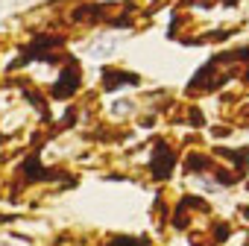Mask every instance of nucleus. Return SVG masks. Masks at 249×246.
Listing matches in <instances>:
<instances>
[{
	"instance_id": "obj_1",
	"label": "nucleus",
	"mask_w": 249,
	"mask_h": 246,
	"mask_svg": "<svg viewBox=\"0 0 249 246\" xmlns=\"http://www.w3.org/2000/svg\"><path fill=\"white\" fill-rule=\"evenodd\" d=\"M76 88H79V70H76V65L71 62V68L62 70L59 82L53 85V97H56V100H65V97H71Z\"/></svg>"
},
{
	"instance_id": "obj_2",
	"label": "nucleus",
	"mask_w": 249,
	"mask_h": 246,
	"mask_svg": "<svg viewBox=\"0 0 249 246\" xmlns=\"http://www.w3.org/2000/svg\"><path fill=\"white\" fill-rule=\"evenodd\" d=\"M173 164H176L173 153H170L164 144H159V150H156V161H153V176H156V179H167L170 170H173Z\"/></svg>"
},
{
	"instance_id": "obj_3",
	"label": "nucleus",
	"mask_w": 249,
	"mask_h": 246,
	"mask_svg": "<svg viewBox=\"0 0 249 246\" xmlns=\"http://www.w3.org/2000/svg\"><path fill=\"white\" fill-rule=\"evenodd\" d=\"M103 82H106V88H117V85H138V76H135V73H126V70H106Z\"/></svg>"
},
{
	"instance_id": "obj_4",
	"label": "nucleus",
	"mask_w": 249,
	"mask_h": 246,
	"mask_svg": "<svg viewBox=\"0 0 249 246\" xmlns=\"http://www.w3.org/2000/svg\"><path fill=\"white\" fill-rule=\"evenodd\" d=\"M21 170H24L27 182H38V179H56V176H59V173H47V170H41V167H38V158H30V161H27Z\"/></svg>"
},
{
	"instance_id": "obj_5",
	"label": "nucleus",
	"mask_w": 249,
	"mask_h": 246,
	"mask_svg": "<svg viewBox=\"0 0 249 246\" xmlns=\"http://www.w3.org/2000/svg\"><path fill=\"white\" fill-rule=\"evenodd\" d=\"M108 246H147V240L141 237V240H135V237H114Z\"/></svg>"
},
{
	"instance_id": "obj_6",
	"label": "nucleus",
	"mask_w": 249,
	"mask_h": 246,
	"mask_svg": "<svg viewBox=\"0 0 249 246\" xmlns=\"http://www.w3.org/2000/svg\"><path fill=\"white\" fill-rule=\"evenodd\" d=\"M0 141H3V138H0Z\"/></svg>"
}]
</instances>
